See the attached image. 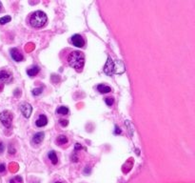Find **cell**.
I'll return each instance as SVG.
<instances>
[{
	"label": "cell",
	"mask_w": 195,
	"mask_h": 183,
	"mask_svg": "<svg viewBox=\"0 0 195 183\" xmlns=\"http://www.w3.org/2000/svg\"><path fill=\"white\" fill-rule=\"evenodd\" d=\"M48 157H49L50 160L52 161V163L53 165L57 164V162H58V158H57V156H56V154H55V152H54V151H51V152H49Z\"/></svg>",
	"instance_id": "13"
},
{
	"label": "cell",
	"mask_w": 195,
	"mask_h": 183,
	"mask_svg": "<svg viewBox=\"0 0 195 183\" xmlns=\"http://www.w3.org/2000/svg\"><path fill=\"white\" fill-rule=\"evenodd\" d=\"M9 152H10V155H14V154H16V150H14V148H12L11 146H10Z\"/></svg>",
	"instance_id": "24"
},
{
	"label": "cell",
	"mask_w": 195,
	"mask_h": 183,
	"mask_svg": "<svg viewBox=\"0 0 195 183\" xmlns=\"http://www.w3.org/2000/svg\"><path fill=\"white\" fill-rule=\"evenodd\" d=\"M6 169L5 164H0V173H3Z\"/></svg>",
	"instance_id": "25"
},
{
	"label": "cell",
	"mask_w": 195,
	"mask_h": 183,
	"mask_svg": "<svg viewBox=\"0 0 195 183\" xmlns=\"http://www.w3.org/2000/svg\"><path fill=\"white\" fill-rule=\"evenodd\" d=\"M104 72L108 75H111L112 73H114V61H112L111 57L108 58L107 63L104 67Z\"/></svg>",
	"instance_id": "4"
},
{
	"label": "cell",
	"mask_w": 195,
	"mask_h": 183,
	"mask_svg": "<svg viewBox=\"0 0 195 183\" xmlns=\"http://www.w3.org/2000/svg\"><path fill=\"white\" fill-rule=\"evenodd\" d=\"M97 90H98V92H100L101 94H108V93H110V92H111V87L106 86V85H103V84L98 85L97 86Z\"/></svg>",
	"instance_id": "10"
},
{
	"label": "cell",
	"mask_w": 195,
	"mask_h": 183,
	"mask_svg": "<svg viewBox=\"0 0 195 183\" xmlns=\"http://www.w3.org/2000/svg\"><path fill=\"white\" fill-rule=\"evenodd\" d=\"M60 124H61V126H63V127H66V126H68L69 122H68V120H61L60 121Z\"/></svg>",
	"instance_id": "23"
},
{
	"label": "cell",
	"mask_w": 195,
	"mask_h": 183,
	"mask_svg": "<svg viewBox=\"0 0 195 183\" xmlns=\"http://www.w3.org/2000/svg\"><path fill=\"white\" fill-rule=\"evenodd\" d=\"M34 48H35V46H34V43H28V44L26 45V47H25V50H26V52L29 53V52L34 51Z\"/></svg>",
	"instance_id": "18"
},
{
	"label": "cell",
	"mask_w": 195,
	"mask_h": 183,
	"mask_svg": "<svg viewBox=\"0 0 195 183\" xmlns=\"http://www.w3.org/2000/svg\"><path fill=\"white\" fill-rule=\"evenodd\" d=\"M18 164L16 163V162H12V163H10V166H9V169L11 173H16L18 171Z\"/></svg>",
	"instance_id": "16"
},
{
	"label": "cell",
	"mask_w": 195,
	"mask_h": 183,
	"mask_svg": "<svg viewBox=\"0 0 195 183\" xmlns=\"http://www.w3.org/2000/svg\"><path fill=\"white\" fill-rule=\"evenodd\" d=\"M43 138H44V134L43 133H38V134H34V138H33V142L34 144H40L42 142Z\"/></svg>",
	"instance_id": "11"
},
{
	"label": "cell",
	"mask_w": 195,
	"mask_h": 183,
	"mask_svg": "<svg viewBox=\"0 0 195 183\" xmlns=\"http://www.w3.org/2000/svg\"><path fill=\"white\" fill-rule=\"evenodd\" d=\"M81 149H82V146L79 143H76L75 144V150H81Z\"/></svg>",
	"instance_id": "28"
},
{
	"label": "cell",
	"mask_w": 195,
	"mask_h": 183,
	"mask_svg": "<svg viewBox=\"0 0 195 183\" xmlns=\"http://www.w3.org/2000/svg\"><path fill=\"white\" fill-rule=\"evenodd\" d=\"M11 55L12 59L14 61H17V62H20V61H22L24 59L22 54L16 48H13V49L11 50Z\"/></svg>",
	"instance_id": "7"
},
{
	"label": "cell",
	"mask_w": 195,
	"mask_h": 183,
	"mask_svg": "<svg viewBox=\"0 0 195 183\" xmlns=\"http://www.w3.org/2000/svg\"><path fill=\"white\" fill-rule=\"evenodd\" d=\"M56 113L59 114V115H68L69 109L67 108V107H65V106H61V107H59V108L56 110Z\"/></svg>",
	"instance_id": "15"
},
{
	"label": "cell",
	"mask_w": 195,
	"mask_h": 183,
	"mask_svg": "<svg viewBox=\"0 0 195 183\" xmlns=\"http://www.w3.org/2000/svg\"><path fill=\"white\" fill-rule=\"evenodd\" d=\"M71 161H72V162H77V161H78V157H77L76 154H73V155L71 156Z\"/></svg>",
	"instance_id": "22"
},
{
	"label": "cell",
	"mask_w": 195,
	"mask_h": 183,
	"mask_svg": "<svg viewBox=\"0 0 195 183\" xmlns=\"http://www.w3.org/2000/svg\"><path fill=\"white\" fill-rule=\"evenodd\" d=\"M20 110H21V113L22 115L26 117V118H29L31 116V114H32V111H33V108L32 106L28 104V103H25V104H22L21 107H20Z\"/></svg>",
	"instance_id": "6"
},
{
	"label": "cell",
	"mask_w": 195,
	"mask_h": 183,
	"mask_svg": "<svg viewBox=\"0 0 195 183\" xmlns=\"http://www.w3.org/2000/svg\"><path fill=\"white\" fill-rule=\"evenodd\" d=\"M42 92H43V88H37V89L33 90V95L34 96H39V95H41Z\"/></svg>",
	"instance_id": "20"
},
{
	"label": "cell",
	"mask_w": 195,
	"mask_h": 183,
	"mask_svg": "<svg viewBox=\"0 0 195 183\" xmlns=\"http://www.w3.org/2000/svg\"><path fill=\"white\" fill-rule=\"evenodd\" d=\"M68 62L69 65L75 69L76 72H81L84 68V64H85V56L81 52L78 51H74L71 52L68 57Z\"/></svg>",
	"instance_id": "1"
},
{
	"label": "cell",
	"mask_w": 195,
	"mask_h": 183,
	"mask_svg": "<svg viewBox=\"0 0 195 183\" xmlns=\"http://www.w3.org/2000/svg\"><path fill=\"white\" fill-rule=\"evenodd\" d=\"M71 42L77 48H83L85 45V41L83 39V37L79 35H74L71 37Z\"/></svg>",
	"instance_id": "5"
},
{
	"label": "cell",
	"mask_w": 195,
	"mask_h": 183,
	"mask_svg": "<svg viewBox=\"0 0 195 183\" xmlns=\"http://www.w3.org/2000/svg\"><path fill=\"white\" fill-rule=\"evenodd\" d=\"M10 183H23V179L21 176H14L11 179Z\"/></svg>",
	"instance_id": "19"
},
{
	"label": "cell",
	"mask_w": 195,
	"mask_h": 183,
	"mask_svg": "<svg viewBox=\"0 0 195 183\" xmlns=\"http://www.w3.org/2000/svg\"><path fill=\"white\" fill-rule=\"evenodd\" d=\"M47 21H48L47 15L41 11H36V12H33L29 18V25H31L33 28H36V29L43 28L47 24Z\"/></svg>",
	"instance_id": "2"
},
{
	"label": "cell",
	"mask_w": 195,
	"mask_h": 183,
	"mask_svg": "<svg viewBox=\"0 0 195 183\" xmlns=\"http://www.w3.org/2000/svg\"><path fill=\"white\" fill-rule=\"evenodd\" d=\"M114 134H121V129L118 128V127H116V128H115V132H114Z\"/></svg>",
	"instance_id": "26"
},
{
	"label": "cell",
	"mask_w": 195,
	"mask_h": 183,
	"mask_svg": "<svg viewBox=\"0 0 195 183\" xmlns=\"http://www.w3.org/2000/svg\"><path fill=\"white\" fill-rule=\"evenodd\" d=\"M39 71H40V69H39V67L38 66H34V67H32L31 69H29L28 71H27V73L29 75V76H35L38 73H39Z\"/></svg>",
	"instance_id": "12"
},
{
	"label": "cell",
	"mask_w": 195,
	"mask_h": 183,
	"mask_svg": "<svg viewBox=\"0 0 195 183\" xmlns=\"http://www.w3.org/2000/svg\"><path fill=\"white\" fill-rule=\"evenodd\" d=\"M56 143L59 145H64L66 143H68V138L66 135H59L56 138Z\"/></svg>",
	"instance_id": "14"
},
{
	"label": "cell",
	"mask_w": 195,
	"mask_h": 183,
	"mask_svg": "<svg viewBox=\"0 0 195 183\" xmlns=\"http://www.w3.org/2000/svg\"><path fill=\"white\" fill-rule=\"evenodd\" d=\"M105 102H106V104H107L108 106H112L114 100H113V98H111V97H107L106 99H105Z\"/></svg>",
	"instance_id": "21"
},
{
	"label": "cell",
	"mask_w": 195,
	"mask_h": 183,
	"mask_svg": "<svg viewBox=\"0 0 195 183\" xmlns=\"http://www.w3.org/2000/svg\"><path fill=\"white\" fill-rule=\"evenodd\" d=\"M55 183H62V182H55Z\"/></svg>",
	"instance_id": "30"
},
{
	"label": "cell",
	"mask_w": 195,
	"mask_h": 183,
	"mask_svg": "<svg viewBox=\"0 0 195 183\" xmlns=\"http://www.w3.org/2000/svg\"><path fill=\"white\" fill-rule=\"evenodd\" d=\"M48 123V118L46 115H40L39 117L37 118V120L35 121V124L37 127H43V126H46Z\"/></svg>",
	"instance_id": "9"
},
{
	"label": "cell",
	"mask_w": 195,
	"mask_h": 183,
	"mask_svg": "<svg viewBox=\"0 0 195 183\" xmlns=\"http://www.w3.org/2000/svg\"><path fill=\"white\" fill-rule=\"evenodd\" d=\"M11 20V16H9V15H6V16H3V17L0 18V24H1V25H4V24H6V23H9Z\"/></svg>",
	"instance_id": "17"
},
{
	"label": "cell",
	"mask_w": 195,
	"mask_h": 183,
	"mask_svg": "<svg viewBox=\"0 0 195 183\" xmlns=\"http://www.w3.org/2000/svg\"><path fill=\"white\" fill-rule=\"evenodd\" d=\"M12 80V76L11 74L5 71V70H2V71H0V81H2V82H11Z\"/></svg>",
	"instance_id": "8"
},
{
	"label": "cell",
	"mask_w": 195,
	"mask_h": 183,
	"mask_svg": "<svg viewBox=\"0 0 195 183\" xmlns=\"http://www.w3.org/2000/svg\"><path fill=\"white\" fill-rule=\"evenodd\" d=\"M12 118H13V115L9 111H3L2 113H0V121L2 122V124L6 128H11Z\"/></svg>",
	"instance_id": "3"
},
{
	"label": "cell",
	"mask_w": 195,
	"mask_h": 183,
	"mask_svg": "<svg viewBox=\"0 0 195 183\" xmlns=\"http://www.w3.org/2000/svg\"><path fill=\"white\" fill-rule=\"evenodd\" d=\"M1 9H2V3L0 2V11H1Z\"/></svg>",
	"instance_id": "29"
},
{
	"label": "cell",
	"mask_w": 195,
	"mask_h": 183,
	"mask_svg": "<svg viewBox=\"0 0 195 183\" xmlns=\"http://www.w3.org/2000/svg\"><path fill=\"white\" fill-rule=\"evenodd\" d=\"M4 151V144L2 142H0V152H3Z\"/></svg>",
	"instance_id": "27"
}]
</instances>
